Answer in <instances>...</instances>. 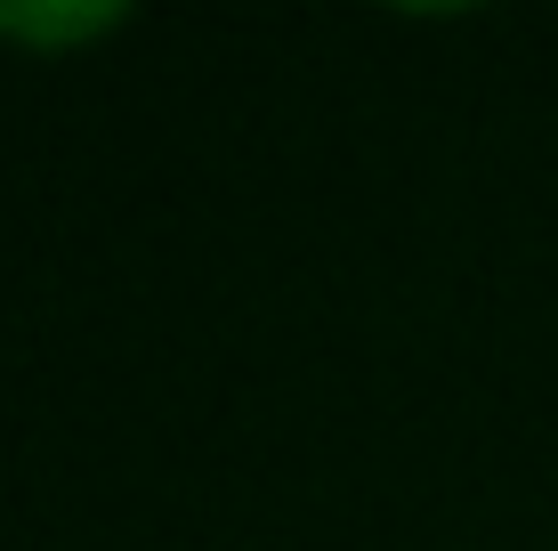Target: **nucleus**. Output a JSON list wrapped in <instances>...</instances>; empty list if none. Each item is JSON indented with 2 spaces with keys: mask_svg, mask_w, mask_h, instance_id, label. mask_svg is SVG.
Returning <instances> with one entry per match:
<instances>
[{
  "mask_svg": "<svg viewBox=\"0 0 558 551\" xmlns=\"http://www.w3.org/2000/svg\"><path fill=\"white\" fill-rule=\"evenodd\" d=\"M113 25H130L122 0H33V9H0V41L33 49V57H57V49H82V41H106Z\"/></svg>",
  "mask_w": 558,
  "mask_h": 551,
  "instance_id": "f257e3e1",
  "label": "nucleus"
}]
</instances>
